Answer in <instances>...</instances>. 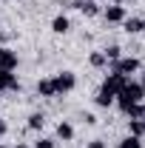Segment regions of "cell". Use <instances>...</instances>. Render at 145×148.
I'll return each mask as SVG.
<instances>
[{"mask_svg": "<svg viewBox=\"0 0 145 148\" xmlns=\"http://www.w3.org/2000/svg\"><path fill=\"white\" fill-rule=\"evenodd\" d=\"M68 29H71V20L66 17V14H57V17L51 20V32H54V34H66Z\"/></svg>", "mask_w": 145, "mask_h": 148, "instance_id": "cell-10", "label": "cell"}, {"mask_svg": "<svg viewBox=\"0 0 145 148\" xmlns=\"http://www.w3.org/2000/svg\"><path fill=\"white\" fill-rule=\"evenodd\" d=\"M0 91H20V83L14 80L12 71H3L0 69Z\"/></svg>", "mask_w": 145, "mask_h": 148, "instance_id": "cell-6", "label": "cell"}, {"mask_svg": "<svg viewBox=\"0 0 145 148\" xmlns=\"http://www.w3.org/2000/svg\"><path fill=\"white\" fill-rule=\"evenodd\" d=\"M31 131H40L43 125H46V114L43 111H34V114H29V123H26Z\"/></svg>", "mask_w": 145, "mask_h": 148, "instance_id": "cell-14", "label": "cell"}, {"mask_svg": "<svg viewBox=\"0 0 145 148\" xmlns=\"http://www.w3.org/2000/svg\"><path fill=\"white\" fill-rule=\"evenodd\" d=\"M0 69L3 71H14L17 69V54L12 49H6V46H0Z\"/></svg>", "mask_w": 145, "mask_h": 148, "instance_id": "cell-4", "label": "cell"}, {"mask_svg": "<svg viewBox=\"0 0 145 148\" xmlns=\"http://www.w3.org/2000/svg\"><path fill=\"white\" fill-rule=\"evenodd\" d=\"M51 83H54V91H57V97H60V94L74 91L77 77H74V71H60V74H54V77H51Z\"/></svg>", "mask_w": 145, "mask_h": 148, "instance_id": "cell-2", "label": "cell"}, {"mask_svg": "<svg viewBox=\"0 0 145 148\" xmlns=\"http://www.w3.org/2000/svg\"><path fill=\"white\" fill-rule=\"evenodd\" d=\"M88 63L94 66V69H103V66H108V60H105V54H103V51H91Z\"/></svg>", "mask_w": 145, "mask_h": 148, "instance_id": "cell-17", "label": "cell"}, {"mask_svg": "<svg viewBox=\"0 0 145 148\" xmlns=\"http://www.w3.org/2000/svg\"><path fill=\"white\" fill-rule=\"evenodd\" d=\"M103 17L108 20V23H122V20H125L128 14H125V6H114V3H111L108 9L103 12Z\"/></svg>", "mask_w": 145, "mask_h": 148, "instance_id": "cell-5", "label": "cell"}, {"mask_svg": "<svg viewBox=\"0 0 145 148\" xmlns=\"http://www.w3.org/2000/svg\"><path fill=\"white\" fill-rule=\"evenodd\" d=\"M9 37H12V34H9V32H0V43H6Z\"/></svg>", "mask_w": 145, "mask_h": 148, "instance_id": "cell-24", "label": "cell"}, {"mask_svg": "<svg viewBox=\"0 0 145 148\" xmlns=\"http://www.w3.org/2000/svg\"><path fill=\"white\" fill-rule=\"evenodd\" d=\"M57 137H60L63 143H71V140H74V125H71V123H66V120L57 123Z\"/></svg>", "mask_w": 145, "mask_h": 148, "instance_id": "cell-11", "label": "cell"}, {"mask_svg": "<svg viewBox=\"0 0 145 148\" xmlns=\"http://www.w3.org/2000/svg\"><path fill=\"white\" fill-rule=\"evenodd\" d=\"M103 54H105V60H108V63H114V60H120V57H122V49H120V46H108Z\"/></svg>", "mask_w": 145, "mask_h": 148, "instance_id": "cell-18", "label": "cell"}, {"mask_svg": "<svg viewBox=\"0 0 145 148\" xmlns=\"http://www.w3.org/2000/svg\"><path fill=\"white\" fill-rule=\"evenodd\" d=\"M6 131H9V125H6V120H0V137H3Z\"/></svg>", "mask_w": 145, "mask_h": 148, "instance_id": "cell-23", "label": "cell"}, {"mask_svg": "<svg viewBox=\"0 0 145 148\" xmlns=\"http://www.w3.org/2000/svg\"><path fill=\"white\" fill-rule=\"evenodd\" d=\"M85 148H105V143H103V140H91Z\"/></svg>", "mask_w": 145, "mask_h": 148, "instance_id": "cell-22", "label": "cell"}, {"mask_svg": "<svg viewBox=\"0 0 145 148\" xmlns=\"http://www.w3.org/2000/svg\"><path fill=\"white\" fill-rule=\"evenodd\" d=\"M80 12H83L85 17H97V14H100V6H97V0H83V3H80Z\"/></svg>", "mask_w": 145, "mask_h": 148, "instance_id": "cell-15", "label": "cell"}, {"mask_svg": "<svg viewBox=\"0 0 145 148\" xmlns=\"http://www.w3.org/2000/svg\"><path fill=\"white\" fill-rule=\"evenodd\" d=\"M0 148H6V145H0Z\"/></svg>", "mask_w": 145, "mask_h": 148, "instance_id": "cell-28", "label": "cell"}, {"mask_svg": "<svg viewBox=\"0 0 145 148\" xmlns=\"http://www.w3.org/2000/svg\"><path fill=\"white\" fill-rule=\"evenodd\" d=\"M111 3H114V6H122V3H125V0H111Z\"/></svg>", "mask_w": 145, "mask_h": 148, "instance_id": "cell-26", "label": "cell"}, {"mask_svg": "<svg viewBox=\"0 0 145 148\" xmlns=\"http://www.w3.org/2000/svg\"><path fill=\"white\" fill-rule=\"evenodd\" d=\"M34 148H57V143H54V140H49V137H40V140L34 143Z\"/></svg>", "mask_w": 145, "mask_h": 148, "instance_id": "cell-20", "label": "cell"}, {"mask_svg": "<svg viewBox=\"0 0 145 148\" xmlns=\"http://www.w3.org/2000/svg\"><path fill=\"white\" fill-rule=\"evenodd\" d=\"M142 86H145V74H142Z\"/></svg>", "mask_w": 145, "mask_h": 148, "instance_id": "cell-27", "label": "cell"}, {"mask_svg": "<svg viewBox=\"0 0 145 148\" xmlns=\"http://www.w3.org/2000/svg\"><path fill=\"white\" fill-rule=\"evenodd\" d=\"M120 148H142V143H140V137H131V134H128L125 140L120 143Z\"/></svg>", "mask_w": 145, "mask_h": 148, "instance_id": "cell-19", "label": "cell"}, {"mask_svg": "<svg viewBox=\"0 0 145 148\" xmlns=\"http://www.w3.org/2000/svg\"><path fill=\"white\" fill-rule=\"evenodd\" d=\"M14 148H31V145H26V143H17V145H14Z\"/></svg>", "mask_w": 145, "mask_h": 148, "instance_id": "cell-25", "label": "cell"}, {"mask_svg": "<svg viewBox=\"0 0 145 148\" xmlns=\"http://www.w3.org/2000/svg\"><path fill=\"white\" fill-rule=\"evenodd\" d=\"M83 123H85V125H94V123H97V117H94V114H83Z\"/></svg>", "mask_w": 145, "mask_h": 148, "instance_id": "cell-21", "label": "cell"}, {"mask_svg": "<svg viewBox=\"0 0 145 148\" xmlns=\"http://www.w3.org/2000/svg\"><path fill=\"white\" fill-rule=\"evenodd\" d=\"M114 100H117V94L111 91V88H105V86H100V91H97V97H94V103H97L100 108H108Z\"/></svg>", "mask_w": 145, "mask_h": 148, "instance_id": "cell-7", "label": "cell"}, {"mask_svg": "<svg viewBox=\"0 0 145 148\" xmlns=\"http://www.w3.org/2000/svg\"><path fill=\"white\" fill-rule=\"evenodd\" d=\"M142 97H145V86L128 80L125 86L117 91V103H120V108H125V106H131V103H142Z\"/></svg>", "mask_w": 145, "mask_h": 148, "instance_id": "cell-1", "label": "cell"}, {"mask_svg": "<svg viewBox=\"0 0 145 148\" xmlns=\"http://www.w3.org/2000/svg\"><path fill=\"white\" fill-rule=\"evenodd\" d=\"M37 94H40V97H57L51 77H46V80H40V83H37Z\"/></svg>", "mask_w": 145, "mask_h": 148, "instance_id": "cell-13", "label": "cell"}, {"mask_svg": "<svg viewBox=\"0 0 145 148\" xmlns=\"http://www.w3.org/2000/svg\"><path fill=\"white\" fill-rule=\"evenodd\" d=\"M122 114L131 117V120H142V117H145V106H142V103H131V106L122 108Z\"/></svg>", "mask_w": 145, "mask_h": 148, "instance_id": "cell-12", "label": "cell"}, {"mask_svg": "<svg viewBox=\"0 0 145 148\" xmlns=\"http://www.w3.org/2000/svg\"><path fill=\"white\" fill-rule=\"evenodd\" d=\"M128 134L142 140V134H145V120H128Z\"/></svg>", "mask_w": 145, "mask_h": 148, "instance_id": "cell-16", "label": "cell"}, {"mask_svg": "<svg viewBox=\"0 0 145 148\" xmlns=\"http://www.w3.org/2000/svg\"><path fill=\"white\" fill-rule=\"evenodd\" d=\"M125 83H128V77H125V74H108V77L103 80V86H105V88H111L114 94L120 91V88H122Z\"/></svg>", "mask_w": 145, "mask_h": 148, "instance_id": "cell-8", "label": "cell"}, {"mask_svg": "<svg viewBox=\"0 0 145 148\" xmlns=\"http://www.w3.org/2000/svg\"><path fill=\"white\" fill-rule=\"evenodd\" d=\"M108 69L111 74H134V71H140V60L137 57H120V60H114V63H108Z\"/></svg>", "mask_w": 145, "mask_h": 148, "instance_id": "cell-3", "label": "cell"}, {"mask_svg": "<svg viewBox=\"0 0 145 148\" xmlns=\"http://www.w3.org/2000/svg\"><path fill=\"white\" fill-rule=\"evenodd\" d=\"M122 26L128 34H140V32H145V17H125Z\"/></svg>", "mask_w": 145, "mask_h": 148, "instance_id": "cell-9", "label": "cell"}]
</instances>
